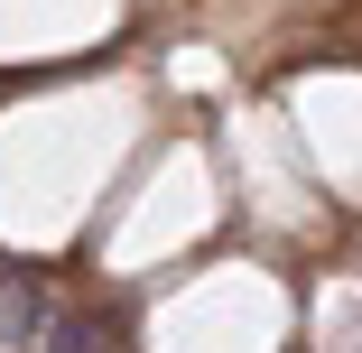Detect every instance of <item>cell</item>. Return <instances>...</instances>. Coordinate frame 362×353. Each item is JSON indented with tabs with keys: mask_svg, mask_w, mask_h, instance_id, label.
I'll list each match as a JSON object with an SVG mask.
<instances>
[{
	"mask_svg": "<svg viewBox=\"0 0 362 353\" xmlns=\"http://www.w3.org/2000/svg\"><path fill=\"white\" fill-rule=\"evenodd\" d=\"M65 316L47 270H0V344H47V325Z\"/></svg>",
	"mask_w": 362,
	"mask_h": 353,
	"instance_id": "obj_1",
	"label": "cell"
},
{
	"mask_svg": "<svg viewBox=\"0 0 362 353\" xmlns=\"http://www.w3.org/2000/svg\"><path fill=\"white\" fill-rule=\"evenodd\" d=\"M37 353H130V316L121 307H65Z\"/></svg>",
	"mask_w": 362,
	"mask_h": 353,
	"instance_id": "obj_2",
	"label": "cell"
}]
</instances>
